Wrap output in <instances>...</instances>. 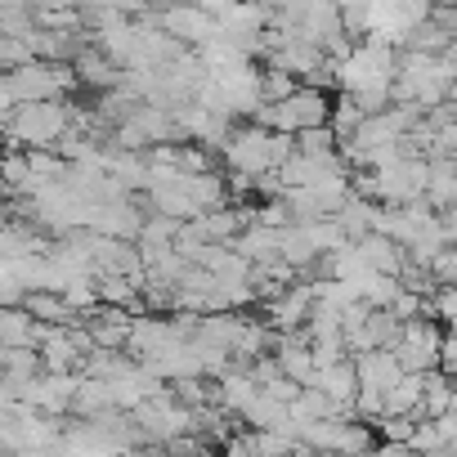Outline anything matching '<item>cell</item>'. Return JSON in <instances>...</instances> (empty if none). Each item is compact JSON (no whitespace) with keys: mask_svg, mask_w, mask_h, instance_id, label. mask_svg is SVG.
<instances>
[{"mask_svg":"<svg viewBox=\"0 0 457 457\" xmlns=\"http://www.w3.org/2000/svg\"><path fill=\"white\" fill-rule=\"evenodd\" d=\"M439 228H444V247L453 252V247H457V202L439 215Z\"/></svg>","mask_w":457,"mask_h":457,"instance_id":"15","label":"cell"},{"mask_svg":"<svg viewBox=\"0 0 457 457\" xmlns=\"http://www.w3.org/2000/svg\"><path fill=\"white\" fill-rule=\"evenodd\" d=\"M354 247H359L363 265H368L372 274H381V278H399V274H403V265H408L403 247H399V243H390V238H381V234H368V238H359Z\"/></svg>","mask_w":457,"mask_h":457,"instance_id":"7","label":"cell"},{"mask_svg":"<svg viewBox=\"0 0 457 457\" xmlns=\"http://www.w3.org/2000/svg\"><path fill=\"white\" fill-rule=\"evenodd\" d=\"M368 117H363V108L350 99V95H337V104H332V117H328V126H332V135H337V144H350L354 135H359V126H363Z\"/></svg>","mask_w":457,"mask_h":457,"instance_id":"12","label":"cell"},{"mask_svg":"<svg viewBox=\"0 0 457 457\" xmlns=\"http://www.w3.org/2000/svg\"><path fill=\"white\" fill-rule=\"evenodd\" d=\"M310 310H314V283L310 287H287L278 301H270V323L278 328V337H292L296 328L310 323Z\"/></svg>","mask_w":457,"mask_h":457,"instance_id":"5","label":"cell"},{"mask_svg":"<svg viewBox=\"0 0 457 457\" xmlns=\"http://www.w3.org/2000/svg\"><path fill=\"white\" fill-rule=\"evenodd\" d=\"M453 403V381L444 372H426V395H421V421H439Z\"/></svg>","mask_w":457,"mask_h":457,"instance_id":"13","label":"cell"},{"mask_svg":"<svg viewBox=\"0 0 457 457\" xmlns=\"http://www.w3.org/2000/svg\"><path fill=\"white\" fill-rule=\"evenodd\" d=\"M354 377H359V390L368 395H390L399 381H403V368L390 350H372V354H359L354 359Z\"/></svg>","mask_w":457,"mask_h":457,"instance_id":"3","label":"cell"},{"mask_svg":"<svg viewBox=\"0 0 457 457\" xmlns=\"http://www.w3.org/2000/svg\"><path fill=\"white\" fill-rule=\"evenodd\" d=\"M278 372L287 381H296L301 390L314 381V354H310V337L305 332H292V337H278V354H274Z\"/></svg>","mask_w":457,"mask_h":457,"instance_id":"6","label":"cell"},{"mask_svg":"<svg viewBox=\"0 0 457 457\" xmlns=\"http://www.w3.org/2000/svg\"><path fill=\"white\" fill-rule=\"evenodd\" d=\"M0 184L14 188V193H23V188L37 184V179H32V162H28V153H10L5 162H0Z\"/></svg>","mask_w":457,"mask_h":457,"instance_id":"14","label":"cell"},{"mask_svg":"<svg viewBox=\"0 0 457 457\" xmlns=\"http://www.w3.org/2000/svg\"><path fill=\"white\" fill-rule=\"evenodd\" d=\"M157 23L166 28L170 41H193L197 50L220 37V28H215V19H211L206 10H170V14H162Z\"/></svg>","mask_w":457,"mask_h":457,"instance_id":"4","label":"cell"},{"mask_svg":"<svg viewBox=\"0 0 457 457\" xmlns=\"http://www.w3.org/2000/svg\"><path fill=\"white\" fill-rule=\"evenodd\" d=\"M72 130V108L50 99V104H23L10 121V148H59V139Z\"/></svg>","mask_w":457,"mask_h":457,"instance_id":"1","label":"cell"},{"mask_svg":"<svg viewBox=\"0 0 457 457\" xmlns=\"http://www.w3.org/2000/svg\"><path fill=\"white\" fill-rule=\"evenodd\" d=\"M421 395H426V377L403 372V381L386 395V417H408V421H421ZM386 417H381V421H386Z\"/></svg>","mask_w":457,"mask_h":457,"instance_id":"11","label":"cell"},{"mask_svg":"<svg viewBox=\"0 0 457 457\" xmlns=\"http://www.w3.org/2000/svg\"><path fill=\"white\" fill-rule=\"evenodd\" d=\"M372 457H421V453H412L408 444H377Z\"/></svg>","mask_w":457,"mask_h":457,"instance_id":"16","label":"cell"},{"mask_svg":"<svg viewBox=\"0 0 457 457\" xmlns=\"http://www.w3.org/2000/svg\"><path fill=\"white\" fill-rule=\"evenodd\" d=\"M305 390H319V395H328L332 403H354V399H359L354 359H341V363H332V368H319V372H314V381H310Z\"/></svg>","mask_w":457,"mask_h":457,"instance_id":"8","label":"cell"},{"mask_svg":"<svg viewBox=\"0 0 457 457\" xmlns=\"http://www.w3.org/2000/svg\"><path fill=\"white\" fill-rule=\"evenodd\" d=\"M453 202H457V162H453V157L430 162V175H426V206H430L435 215H444Z\"/></svg>","mask_w":457,"mask_h":457,"instance_id":"10","label":"cell"},{"mask_svg":"<svg viewBox=\"0 0 457 457\" xmlns=\"http://www.w3.org/2000/svg\"><path fill=\"white\" fill-rule=\"evenodd\" d=\"M121 77H126V72H121L104 50H81V54H77V81H86V86L112 95V90L121 86Z\"/></svg>","mask_w":457,"mask_h":457,"instance_id":"9","label":"cell"},{"mask_svg":"<svg viewBox=\"0 0 457 457\" xmlns=\"http://www.w3.org/2000/svg\"><path fill=\"white\" fill-rule=\"evenodd\" d=\"M439 345H444V328L430 323V319H417V323H403L399 328V341H395V359L403 372L412 377H426V372H439Z\"/></svg>","mask_w":457,"mask_h":457,"instance_id":"2","label":"cell"}]
</instances>
